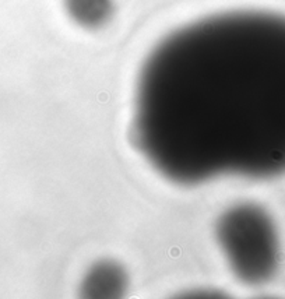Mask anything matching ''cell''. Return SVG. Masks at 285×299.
Here are the masks:
<instances>
[{
    "mask_svg": "<svg viewBox=\"0 0 285 299\" xmlns=\"http://www.w3.org/2000/svg\"><path fill=\"white\" fill-rule=\"evenodd\" d=\"M132 125L175 183L285 173V15L231 11L169 34L141 67Z\"/></svg>",
    "mask_w": 285,
    "mask_h": 299,
    "instance_id": "obj_1",
    "label": "cell"
},
{
    "mask_svg": "<svg viewBox=\"0 0 285 299\" xmlns=\"http://www.w3.org/2000/svg\"><path fill=\"white\" fill-rule=\"evenodd\" d=\"M215 238L236 278L266 284L279 264V238L272 217L254 203L235 204L218 217Z\"/></svg>",
    "mask_w": 285,
    "mask_h": 299,
    "instance_id": "obj_2",
    "label": "cell"
},
{
    "mask_svg": "<svg viewBox=\"0 0 285 299\" xmlns=\"http://www.w3.org/2000/svg\"><path fill=\"white\" fill-rule=\"evenodd\" d=\"M127 288V274L120 264L103 260L95 263L85 273L81 293L87 298H116Z\"/></svg>",
    "mask_w": 285,
    "mask_h": 299,
    "instance_id": "obj_3",
    "label": "cell"
},
{
    "mask_svg": "<svg viewBox=\"0 0 285 299\" xmlns=\"http://www.w3.org/2000/svg\"><path fill=\"white\" fill-rule=\"evenodd\" d=\"M70 18L84 28H99L109 21L113 4L112 0H64Z\"/></svg>",
    "mask_w": 285,
    "mask_h": 299,
    "instance_id": "obj_4",
    "label": "cell"
}]
</instances>
